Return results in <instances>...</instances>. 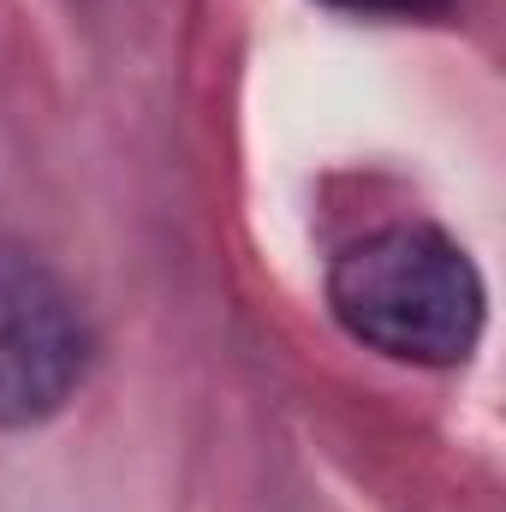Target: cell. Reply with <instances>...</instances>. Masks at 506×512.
<instances>
[{"instance_id":"obj_2","label":"cell","mask_w":506,"mask_h":512,"mask_svg":"<svg viewBox=\"0 0 506 512\" xmlns=\"http://www.w3.org/2000/svg\"><path fill=\"white\" fill-rule=\"evenodd\" d=\"M90 370V328L72 292L36 262L0 256V429L66 411Z\"/></svg>"},{"instance_id":"obj_1","label":"cell","mask_w":506,"mask_h":512,"mask_svg":"<svg viewBox=\"0 0 506 512\" xmlns=\"http://www.w3.org/2000/svg\"><path fill=\"white\" fill-rule=\"evenodd\" d=\"M483 274L441 227H381L328 268V310L381 358L447 370L483 340Z\"/></svg>"},{"instance_id":"obj_3","label":"cell","mask_w":506,"mask_h":512,"mask_svg":"<svg viewBox=\"0 0 506 512\" xmlns=\"http://www.w3.org/2000/svg\"><path fill=\"white\" fill-rule=\"evenodd\" d=\"M334 12H358V18H447L459 0H322Z\"/></svg>"}]
</instances>
